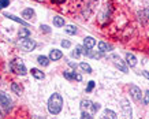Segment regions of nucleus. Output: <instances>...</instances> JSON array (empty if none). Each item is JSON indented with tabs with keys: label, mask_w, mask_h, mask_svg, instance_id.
I'll list each match as a JSON object with an SVG mask.
<instances>
[{
	"label": "nucleus",
	"mask_w": 149,
	"mask_h": 119,
	"mask_svg": "<svg viewBox=\"0 0 149 119\" xmlns=\"http://www.w3.org/2000/svg\"><path fill=\"white\" fill-rule=\"evenodd\" d=\"M104 118H109V119H116L118 115L111 110H105L104 111Z\"/></svg>",
	"instance_id": "22"
},
{
	"label": "nucleus",
	"mask_w": 149,
	"mask_h": 119,
	"mask_svg": "<svg viewBox=\"0 0 149 119\" xmlns=\"http://www.w3.org/2000/svg\"><path fill=\"white\" fill-rule=\"evenodd\" d=\"M0 118H3V115H1V111H0Z\"/></svg>",
	"instance_id": "35"
},
{
	"label": "nucleus",
	"mask_w": 149,
	"mask_h": 119,
	"mask_svg": "<svg viewBox=\"0 0 149 119\" xmlns=\"http://www.w3.org/2000/svg\"><path fill=\"white\" fill-rule=\"evenodd\" d=\"M64 32L67 33V34H75V33H77V28H75V26H74V25H67V26H66V28H64Z\"/></svg>",
	"instance_id": "21"
},
{
	"label": "nucleus",
	"mask_w": 149,
	"mask_h": 119,
	"mask_svg": "<svg viewBox=\"0 0 149 119\" xmlns=\"http://www.w3.org/2000/svg\"><path fill=\"white\" fill-rule=\"evenodd\" d=\"M74 79H77V81H82V75L81 74H75V71H74Z\"/></svg>",
	"instance_id": "31"
},
{
	"label": "nucleus",
	"mask_w": 149,
	"mask_h": 119,
	"mask_svg": "<svg viewBox=\"0 0 149 119\" xmlns=\"http://www.w3.org/2000/svg\"><path fill=\"white\" fill-rule=\"evenodd\" d=\"M8 4H10V0H0V10L8 7Z\"/></svg>",
	"instance_id": "26"
},
{
	"label": "nucleus",
	"mask_w": 149,
	"mask_h": 119,
	"mask_svg": "<svg viewBox=\"0 0 149 119\" xmlns=\"http://www.w3.org/2000/svg\"><path fill=\"white\" fill-rule=\"evenodd\" d=\"M111 49H112V47L108 45L107 42H104V41L99 42V51H101V52H107V51H111Z\"/></svg>",
	"instance_id": "18"
},
{
	"label": "nucleus",
	"mask_w": 149,
	"mask_h": 119,
	"mask_svg": "<svg viewBox=\"0 0 149 119\" xmlns=\"http://www.w3.org/2000/svg\"><path fill=\"white\" fill-rule=\"evenodd\" d=\"M109 60H112V63L115 64L122 73H127V66L125 64V62H123L118 55H109Z\"/></svg>",
	"instance_id": "6"
},
{
	"label": "nucleus",
	"mask_w": 149,
	"mask_h": 119,
	"mask_svg": "<svg viewBox=\"0 0 149 119\" xmlns=\"http://www.w3.org/2000/svg\"><path fill=\"white\" fill-rule=\"evenodd\" d=\"M54 3H58V4H62V3H64L66 0H52Z\"/></svg>",
	"instance_id": "34"
},
{
	"label": "nucleus",
	"mask_w": 149,
	"mask_h": 119,
	"mask_svg": "<svg viewBox=\"0 0 149 119\" xmlns=\"http://www.w3.org/2000/svg\"><path fill=\"white\" fill-rule=\"evenodd\" d=\"M130 95L136 101H140L141 97H142V95H141V89L138 86H136V85H131L130 86Z\"/></svg>",
	"instance_id": "8"
},
{
	"label": "nucleus",
	"mask_w": 149,
	"mask_h": 119,
	"mask_svg": "<svg viewBox=\"0 0 149 119\" xmlns=\"http://www.w3.org/2000/svg\"><path fill=\"white\" fill-rule=\"evenodd\" d=\"M62 47H63V48H70V47H71V42L68 41V40H63V41H62Z\"/></svg>",
	"instance_id": "30"
},
{
	"label": "nucleus",
	"mask_w": 149,
	"mask_h": 119,
	"mask_svg": "<svg viewBox=\"0 0 149 119\" xmlns=\"http://www.w3.org/2000/svg\"><path fill=\"white\" fill-rule=\"evenodd\" d=\"M30 73H32V75L36 78V79H44V78H45L44 73H42V71H40L38 69H32V71H30Z\"/></svg>",
	"instance_id": "16"
},
{
	"label": "nucleus",
	"mask_w": 149,
	"mask_h": 119,
	"mask_svg": "<svg viewBox=\"0 0 149 119\" xmlns=\"http://www.w3.org/2000/svg\"><path fill=\"white\" fill-rule=\"evenodd\" d=\"M79 67L82 69V71H85V73L91 74L92 73V67L89 66L88 63H85V62H82V63H79Z\"/></svg>",
	"instance_id": "23"
},
{
	"label": "nucleus",
	"mask_w": 149,
	"mask_h": 119,
	"mask_svg": "<svg viewBox=\"0 0 149 119\" xmlns=\"http://www.w3.org/2000/svg\"><path fill=\"white\" fill-rule=\"evenodd\" d=\"M10 67H11V70H13L15 74H18V75H25L26 74V66H25V63H23L22 59H19V58H17V59H14L13 62H11V64H10Z\"/></svg>",
	"instance_id": "2"
},
{
	"label": "nucleus",
	"mask_w": 149,
	"mask_h": 119,
	"mask_svg": "<svg viewBox=\"0 0 149 119\" xmlns=\"http://www.w3.org/2000/svg\"><path fill=\"white\" fill-rule=\"evenodd\" d=\"M34 17H36L34 10H32V8H25L22 11V18H25L26 21H32V19H34Z\"/></svg>",
	"instance_id": "9"
},
{
	"label": "nucleus",
	"mask_w": 149,
	"mask_h": 119,
	"mask_svg": "<svg viewBox=\"0 0 149 119\" xmlns=\"http://www.w3.org/2000/svg\"><path fill=\"white\" fill-rule=\"evenodd\" d=\"M142 104L144 105L149 104V90H146L144 95H142Z\"/></svg>",
	"instance_id": "24"
},
{
	"label": "nucleus",
	"mask_w": 149,
	"mask_h": 119,
	"mask_svg": "<svg viewBox=\"0 0 149 119\" xmlns=\"http://www.w3.org/2000/svg\"><path fill=\"white\" fill-rule=\"evenodd\" d=\"M93 88H95V81H89V82H88V88H86V92H88V93L92 92Z\"/></svg>",
	"instance_id": "27"
},
{
	"label": "nucleus",
	"mask_w": 149,
	"mask_h": 119,
	"mask_svg": "<svg viewBox=\"0 0 149 119\" xmlns=\"http://www.w3.org/2000/svg\"><path fill=\"white\" fill-rule=\"evenodd\" d=\"M11 90H13L15 95H18V96H22L23 95V88L21 86V84L14 82L13 85H11Z\"/></svg>",
	"instance_id": "14"
},
{
	"label": "nucleus",
	"mask_w": 149,
	"mask_h": 119,
	"mask_svg": "<svg viewBox=\"0 0 149 119\" xmlns=\"http://www.w3.org/2000/svg\"><path fill=\"white\" fill-rule=\"evenodd\" d=\"M63 58V54H62V51L59 49H52L49 52V59L51 60H59Z\"/></svg>",
	"instance_id": "13"
},
{
	"label": "nucleus",
	"mask_w": 149,
	"mask_h": 119,
	"mask_svg": "<svg viewBox=\"0 0 149 119\" xmlns=\"http://www.w3.org/2000/svg\"><path fill=\"white\" fill-rule=\"evenodd\" d=\"M49 58H47V56H42V55H40L38 58H37V62L41 64V66H44V67H47L48 64H49Z\"/></svg>",
	"instance_id": "17"
},
{
	"label": "nucleus",
	"mask_w": 149,
	"mask_h": 119,
	"mask_svg": "<svg viewBox=\"0 0 149 119\" xmlns=\"http://www.w3.org/2000/svg\"><path fill=\"white\" fill-rule=\"evenodd\" d=\"M63 108V97L59 93H54L48 100V111L52 115H58Z\"/></svg>",
	"instance_id": "1"
},
{
	"label": "nucleus",
	"mask_w": 149,
	"mask_h": 119,
	"mask_svg": "<svg viewBox=\"0 0 149 119\" xmlns=\"http://www.w3.org/2000/svg\"><path fill=\"white\" fill-rule=\"evenodd\" d=\"M81 118L82 119H92V118H93V115H92L91 112H88V111H82Z\"/></svg>",
	"instance_id": "25"
},
{
	"label": "nucleus",
	"mask_w": 149,
	"mask_h": 119,
	"mask_svg": "<svg viewBox=\"0 0 149 119\" xmlns=\"http://www.w3.org/2000/svg\"><path fill=\"white\" fill-rule=\"evenodd\" d=\"M120 105H122L125 116H126V118H131V114H133V112H131V107H130V104H129V100L123 99V100L120 101Z\"/></svg>",
	"instance_id": "7"
},
{
	"label": "nucleus",
	"mask_w": 149,
	"mask_h": 119,
	"mask_svg": "<svg viewBox=\"0 0 149 119\" xmlns=\"http://www.w3.org/2000/svg\"><path fill=\"white\" fill-rule=\"evenodd\" d=\"M18 36H19V38H27V37L30 36V30L27 28H23V29H21L18 32Z\"/></svg>",
	"instance_id": "19"
},
{
	"label": "nucleus",
	"mask_w": 149,
	"mask_h": 119,
	"mask_svg": "<svg viewBox=\"0 0 149 119\" xmlns=\"http://www.w3.org/2000/svg\"><path fill=\"white\" fill-rule=\"evenodd\" d=\"M36 41H33V40H30L29 37L27 38H21V41H19V47L22 48L25 52H30V51H33L34 48H36Z\"/></svg>",
	"instance_id": "4"
},
{
	"label": "nucleus",
	"mask_w": 149,
	"mask_h": 119,
	"mask_svg": "<svg viewBox=\"0 0 149 119\" xmlns=\"http://www.w3.org/2000/svg\"><path fill=\"white\" fill-rule=\"evenodd\" d=\"M40 29H41V30H42L44 33H49V32H51V29H49V26H48V25H41Z\"/></svg>",
	"instance_id": "29"
},
{
	"label": "nucleus",
	"mask_w": 149,
	"mask_h": 119,
	"mask_svg": "<svg viewBox=\"0 0 149 119\" xmlns=\"http://www.w3.org/2000/svg\"><path fill=\"white\" fill-rule=\"evenodd\" d=\"M0 105L4 108L6 112H10V111H11V107H13L11 99H10L6 93H3V92H0Z\"/></svg>",
	"instance_id": "5"
},
{
	"label": "nucleus",
	"mask_w": 149,
	"mask_h": 119,
	"mask_svg": "<svg viewBox=\"0 0 149 119\" xmlns=\"http://www.w3.org/2000/svg\"><path fill=\"white\" fill-rule=\"evenodd\" d=\"M64 78H66V79H68V81H71V79H74V73H68V71H64Z\"/></svg>",
	"instance_id": "28"
},
{
	"label": "nucleus",
	"mask_w": 149,
	"mask_h": 119,
	"mask_svg": "<svg viewBox=\"0 0 149 119\" xmlns=\"http://www.w3.org/2000/svg\"><path fill=\"white\" fill-rule=\"evenodd\" d=\"M126 63L130 66V67H136L137 64V58L133 54H130V52H127L126 54Z\"/></svg>",
	"instance_id": "12"
},
{
	"label": "nucleus",
	"mask_w": 149,
	"mask_h": 119,
	"mask_svg": "<svg viewBox=\"0 0 149 119\" xmlns=\"http://www.w3.org/2000/svg\"><path fill=\"white\" fill-rule=\"evenodd\" d=\"M95 45H96V40L92 36H86L84 38V47H85L86 49H92Z\"/></svg>",
	"instance_id": "10"
},
{
	"label": "nucleus",
	"mask_w": 149,
	"mask_h": 119,
	"mask_svg": "<svg viewBox=\"0 0 149 119\" xmlns=\"http://www.w3.org/2000/svg\"><path fill=\"white\" fill-rule=\"evenodd\" d=\"M100 108H101V105H100L99 103H93V101H91V100H82L81 101V110L88 111V112H91L92 115H95Z\"/></svg>",
	"instance_id": "3"
},
{
	"label": "nucleus",
	"mask_w": 149,
	"mask_h": 119,
	"mask_svg": "<svg viewBox=\"0 0 149 119\" xmlns=\"http://www.w3.org/2000/svg\"><path fill=\"white\" fill-rule=\"evenodd\" d=\"M67 63H68V66H71V67H72L74 70L77 69V64H75V63H72V62H67Z\"/></svg>",
	"instance_id": "33"
},
{
	"label": "nucleus",
	"mask_w": 149,
	"mask_h": 119,
	"mask_svg": "<svg viewBox=\"0 0 149 119\" xmlns=\"http://www.w3.org/2000/svg\"><path fill=\"white\" fill-rule=\"evenodd\" d=\"M4 15L7 17V18L13 19L14 22H18V23H21V25H23V26H27V22H26V21H23V19L18 18V17H15V15H13V14H7V13H6Z\"/></svg>",
	"instance_id": "15"
},
{
	"label": "nucleus",
	"mask_w": 149,
	"mask_h": 119,
	"mask_svg": "<svg viewBox=\"0 0 149 119\" xmlns=\"http://www.w3.org/2000/svg\"><path fill=\"white\" fill-rule=\"evenodd\" d=\"M54 25L55 26H58V28L64 26V18H62V17H55L54 18Z\"/></svg>",
	"instance_id": "20"
},
{
	"label": "nucleus",
	"mask_w": 149,
	"mask_h": 119,
	"mask_svg": "<svg viewBox=\"0 0 149 119\" xmlns=\"http://www.w3.org/2000/svg\"><path fill=\"white\" fill-rule=\"evenodd\" d=\"M138 19H140L142 23H146L149 21V10L148 8H144L141 10V11H138Z\"/></svg>",
	"instance_id": "11"
},
{
	"label": "nucleus",
	"mask_w": 149,
	"mask_h": 119,
	"mask_svg": "<svg viewBox=\"0 0 149 119\" xmlns=\"http://www.w3.org/2000/svg\"><path fill=\"white\" fill-rule=\"evenodd\" d=\"M141 74H142L145 78H148V79H149V71H145V70H144V71H142Z\"/></svg>",
	"instance_id": "32"
}]
</instances>
